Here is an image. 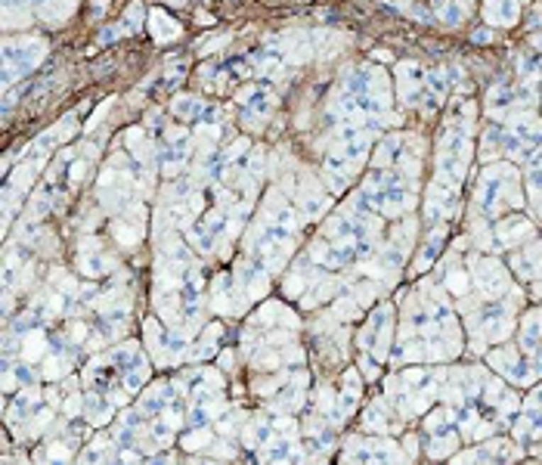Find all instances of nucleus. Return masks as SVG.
Here are the masks:
<instances>
[{
    "instance_id": "1",
    "label": "nucleus",
    "mask_w": 542,
    "mask_h": 465,
    "mask_svg": "<svg viewBox=\"0 0 542 465\" xmlns=\"http://www.w3.org/2000/svg\"><path fill=\"white\" fill-rule=\"evenodd\" d=\"M149 28H152V35H155V40H171V38L180 35V25H177L174 19H167L162 10L152 13V25H149Z\"/></svg>"
},
{
    "instance_id": "2",
    "label": "nucleus",
    "mask_w": 542,
    "mask_h": 465,
    "mask_svg": "<svg viewBox=\"0 0 542 465\" xmlns=\"http://www.w3.org/2000/svg\"><path fill=\"white\" fill-rule=\"evenodd\" d=\"M514 13H518V6L511 4V0H490L487 4V19L490 22H511Z\"/></svg>"
},
{
    "instance_id": "3",
    "label": "nucleus",
    "mask_w": 542,
    "mask_h": 465,
    "mask_svg": "<svg viewBox=\"0 0 542 465\" xmlns=\"http://www.w3.org/2000/svg\"><path fill=\"white\" fill-rule=\"evenodd\" d=\"M174 112L183 115V118H196V115L201 112V103H196L192 97H180V99L174 103Z\"/></svg>"
},
{
    "instance_id": "4",
    "label": "nucleus",
    "mask_w": 542,
    "mask_h": 465,
    "mask_svg": "<svg viewBox=\"0 0 542 465\" xmlns=\"http://www.w3.org/2000/svg\"><path fill=\"white\" fill-rule=\"evenodd\" d=\"M208 441H211L208 431H199V434H189V437H186V447H189V450H199V447L208 444Z\"/></svg>"
},
{
    "instance_id": "5",
    "label": "nucleus",
    "mask_w": 542,
    "mask_h": 465,
    "mask_svg": "<svg viewBox=\"0 0 542 465\" xmlns=\"http://www.w3.org/2000/svg\"><path fill=\"white\" fill-rule=\"evenodd\" d=\"M140 19H143V6L133 4L131 10H127V25H131V28H140Z\"/></svg>"
},
{
    "instance_id": "6",
    "label": "nucleus",
    "mask_w": 542,
    "mask_h": 465,
    "mask_svg": "<svg viewBox=\"0 0 542 465\" xmlns=\"http://www.w3.org/2000/svg\"><path fill=\"white\" fill-rule=\"evenodd\" d=\"M226 40H230V38H211L208 44H201V47H205V50H201V53H211V50H214V47H223Z\"/></svg>"
},
{
    "instance_id": "7",
    "label": "nucleus",
    "mask_w": 542,
    "mask_h": 465,
    "mask_svg": "<svg viewBox=\"0 0 542 465\" xmlns=\"http://www.w3.org/2000/svg\"><path fill=\"white\" fill-rule=\"evenodd\" d=\"M171 4H174V6H183V4H186V0H171Z\"/></svg>"
},
{
    "instance_id": "8",
    "label": "nucleus",
    "mask_w": 542,
    "mask_h": 465,
    "mask_svg": "<svg viewBox=\"0 0 542 465\" xmlns=\"http://www.w3.org/2000/svg\"><path fill=\"white\" fill-rule=\"evenodd\" d=\"M106 4H109V0H99V10H106Z\"/></svg>"
}]
</instances>
